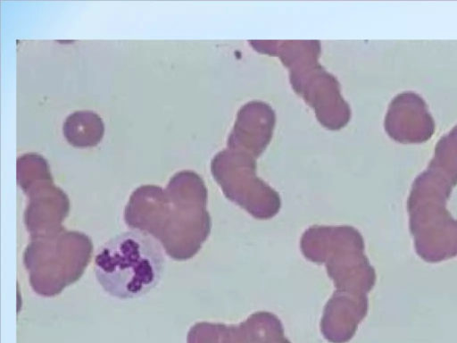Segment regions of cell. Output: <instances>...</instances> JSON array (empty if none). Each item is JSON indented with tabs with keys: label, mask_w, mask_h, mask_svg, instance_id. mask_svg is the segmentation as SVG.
<instances>
[{
	"label": "cell",
	"mask_w": 457,
	"mask_h": 343,
	"mask_svg": "<svg viewBox=\"0 0 457 343\" xmlns=\"http://www.w3.org/2000/svg\"><path fill=\"white\" fill-rule=\"evenodd\" d=\"M17 180L29 196L24 222L30 239L62 230L61 223L69 213L70 203L66 194L53 183L46 161L37 154L20 156Z\"/></svg>",
	"instance_id": "277c9868"
},
{
	"label": "cell",
	"mask_w": 457,
	"mask_h": 343,
	"mask_svg": "<svg viewBox=\"0 0 457 343\" xmlns=\"http://www.w3.org/2000/svg\"><path fill=\"white\" fill-rule=\"evenodd\" d=\"M92 249L87 235L64 229L31 238L23 253L31 288L44 297L59 294L83 274Z\"/></svg>",
	"instance_id": "3957f363"
},
{
	"label": "cell",
	"mask_w": 457,
	"mask_h": 343,
	"mask_svg": "<svg viewBox=\"0 0 457 343\" xmlns=\"http://www.w3.org/2000/svg\"><path fill=\"white\" fill-rule=\"evenodd\" d=\"M104 132L103 120L92 111L75 112L63 123L65 138L79 147L96 146L102 139Z\"/></svg>",
	"instance_id": "5b68a950"
},
{
	"label": "cell",
	"mask_w": 457,
	"mask_h": 343,
	"mask_svg": "<svg viewBox=\"0 0 457 343\" xmlns=\"http://www.w3.org/2000/svg\"><path fill=\"white\" fill-rule=\"evenodd\" d=\"M191 177L190 172H178L165 189L140 186L132 192L124 212L128 227L159 240L175 260L194 256L210 232L204 199L195 200L202 195L188 193Z\"/></svg>",
	"instance_id": "6da1fadb"
},
{
	"label": "cell",
	"mask_w": 457,
	"mask_h": 343,
	"mask_svg": "<svg viewBox=\"0 0 457 343\" xmlns=\"http://www.w3.org/2000/svg\"><path fill=\"white\" fill-rule=\"evenodd\" d=\"M164 259L153 237L126 231L105 242L95 257L98 283L110 296L130 299L145 295L159 282Z\"/></svg>",
	"instance_id": "7a4b0ae2"
}]
</instances>
